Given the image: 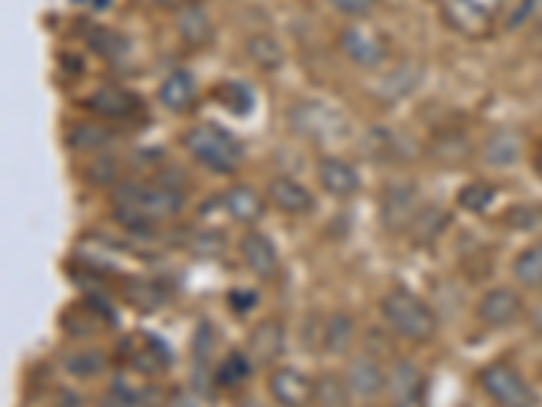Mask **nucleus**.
<instances>
[{"label": "nucleus", "mask_w": 542, "mask_h": 407, "mask_svg": "<svg viewBox=\"0 0 542 407\" xmlns=\"http://www.w3.org/2000/svg\"><path fill=\"white\" fill-rule=\"evenodd\" d=\"M144 6H152V9H174L177 11L185 0H139Z\"/></svg>", "instance_id": "37998d69"}, {"label": "nucleus", "mask_w": 542, "mask_h": 407, "mask_svg": "<svg viewBox=\"0 0 542 407\" xmlns=\"http://www.w3.org/2000/svg\"><path fill=\"white\" fill-rule=\"evenodd\" d=\"M250 372H253V359H250V353L234 351L228 353L223 359V364L217 367V386H223V389H236V386H242L244 380L250 378Z\"/></svg>", "instance_id": "bb28decb"}, {"label": "nucleus", "mask_w": 542, "mask_h": 407, "mask_svg": "<svg viewBox=\"0 0 542 407\" xmlns=\"http://www.w3.org/2000/svg\"><path fill=\"white\" fill-rule=\"evenodd\" d=\"M87 109L109 120H131L144 109L141 98L120 85H103L87 98Z\"/></svg>", "instance_id": "9b49d317"}, {"label": "nucleus", "mask_w": 542, "mask_h": 407, "mask_svg": "<svg viewBox=\"0 0 542 407\" xmlns=\"http://www.w3.org/2000/svg\"><path fill=\"white\" fill-rule=\"evenodd\" d=\"M507 28L542 33V0H521L507 19Z\"/></svg>", "instance_id": "473e14b6"}, {"label": "nucleus", "mask_w": 542, "mask_h": 407, "mask_svg": "<svg viewBox=\"0 0 542 407\" xmlns=\"http://www.w3.org/2000/svg\"><path fill=\"white\" fill-rule=\"evenodd\" d=\"M507 226L515 231H534L542 223V209L534 204H518L505 215Z\"/></svg>", "instance_id": "e433bc0d"}, {"label": "nucleus", "mask_w": 542, "mask_h": 407, "mask_svg": "<svg viewBox=\"0 0 542 407\" xmlns=\"http://www.w3.org/2000/svg\"><path fill=\"white\" fill-rule=\"evenodd\" d=\"M315 402L320 407H347L350 405V386L337 375H320L315 380Z\"/></svg>", "instance_id": "7c9ffc66"}, {"label": "nucleus", "mask_w": 542, "mask_h": 407, "mask_svg": "<svg viewBox=\"0 0 542 407\" xmlns=\"http://www.w3.org/2000/svg\"><path fill=\"white\" fill-rule=\"evenodd\" d=\"M87 182H93V185H120V166L114 158H98L87 166L85 171Z\"/></svg>", "instance_id": "58836bf2"}, {"label": "nucleus", "mask_w": 542, "mask_h": 407, "mask_svg": "<svg viewBox=\"0 0 542 407\" xmlns=\"http://www.w3.org/2000/svg\"><path fill=\"white\" fill-rule=\"evenodd\" d=\"M239 250H242L244 264L250 266V272L255 277H261V280L277 277L280 258H277V250H274V242L266 234H261V231L244 234L242 242H239Z\"/></svg>", "instance_id": "2eb2a0df"}, {"label": "nucleus", "mask_w": 542, "mask_h": 407, "mask_svg": "<svg viewBox=\"0 0 542 407\" xmlns=\"http://www.w3.org/2000/svg\"><path fill=\"white\" fill-rule=\"evenodd\" d=\"M366 144L372 147V158L374 161H383L388 163L399 152V142H396V136L391 131H385V128H374L369 131V139Z\"/></svg>", "instance_id": "c9c22d12"}, {"label": "nucleus", "mask_w": 542, "mask_h": 407, "mask_svg": "<svg viewBox=\"0 0 542 407\" xmlns=\"http://www.w3.org/2000/svg\"><path fill=\"white\" fill-rule=\"evenodd\" d=\"M158 101L169 112H190L198 101V82L196 76L185 71V68H177L171 71L163 85L158 87Z\"/></svg>", "instance_id": "f3484780"}, {"label": "nucleus", "mask_w": 542, "mask_h": 407, "mask_svg": "<svg viewBox=\"0 0 542 407\" xmlns=\"http://www.w3.org/2000/svg\"><path fill=\"white\" fill-rule=\"evenodd\" d=\"M223 207L231 218L239 220V223H247V226H253V223H258L266 215L263 196L258 190L247 188V185H234V188L228 190L223 196Z\"/></svg>", "instance_id": "aec40b11"}, {"label": "nucleus", "mask_w": 542, "mask_h": 407, "mask_svg": "<svg viewBox=\"0 0 542 407\" xmlns=\"http://www.w3.org/2000/svg\"><path fill=\"white\" fill-rule=\"evenodd\" d=\"M388 394L393 407H423L426 378L412 361H396L388 372Z\"/></svg>", "instance_id": "9d476101"}, {"label": "nucleus", "mask_w": 542, "mask_h": 407, "mask_svg": "<svg viewBox=\"0 0 542 407\" xmlns=\"http://www.w3.org/2000/svg\"><path fill=\"white\" fill-rule=\"evenodd\" d=\"M68 372H74L79 378H93L98 372L106 370V356L103 353H76L74 359L66 361Z\"/></svg>", "instance_id": "4c0bfd02"}, {"label": "nucleus", "mask_w": 542, "mask_h": 407, "mask_svg": "<svg viewBox=\"0 0 542 407\" xmlns=\"http://www.w3.org/2000/svg\"><path fill=\"white\" fill-rule=\"evenodd\" d=\"M339 14H347V17H369L380 0H328Z\"/></svg>", "instance_id": "ea45409f"}, {"label": "nucleus", "mask_w": 542, "mask_h": 407, "mask_svg": "<svg viewBox=\"0 0 542 407\" xmlns=\"http://www.w3.org/2000/svg\"><path fill=\"white\" fill-rule=\"evenodd\" d=\"M174 22H177L179 38L185 41L187 47L204 49L215 38L212 19H209V11H206L201 0H185L177 9V14H174Z\"/></svg>", "instance_id": "f8f14e48"}, {"label": "nucleus", "mask_w": 542, "mask_h": 407, "mask_svg": "<svg viewBox=\"0 0 542 407\" xmlns=\"http://www.w3.org/2000/svg\"><path fill=\"white\" fill-rule=\"evenodd\" d=\"M356 342V323L347 313H334L323 326V348L331 356H345Z\"/></svg>", "instance_id": "4be33fe9"}, {"label": "nucleus", "mask_w": 542, "mask_h": 407, "mask_svg": "<svg viewBox=\"0 0 542 407\" xmlns=\"http://www.w3.org/2000/svg\"><path fill=\"white\" fill-rule=\"evenodd\" d=\"M185 150L204 163L206 169L215 174H234L242 169L244 163V147L236 139L234 133L225 131L223 125L217 123H201L187 128L182 136Z\"/></svg>", "instance_id": "f03ea898"}, {"label": "nucleus", "mask_w": 542, "mask_h": 407, "mask_svg": "<svg viewBox=\"0 0 542 407\" xmlns=\"http://www.w3.org/2000/svg\"><path fill=\"white\" fill-rule=\"evenodd\" d=\"M339 49L345 52L350 63H356L361 68H377L385 63L388 57V44L383 36H377L374 30L353 25V28L342 30L339 36Z\"/></svg>", "instance_id": "6e6552de"}, {"label": "nucleus", "mask_w": 542, "mask_h": 407, "mask_svg": "<svg viewBox=\"0 0 542 407\" xmlns=\"http://www.w3.org/2000/svg\"><path fill=\"white\" fill-rule=\"evenodd\" d=\"M345 380L347 386H350V394L364 399L377 397V394L388 386V375H385V372L380 370V364L369 359V356H358V359L350 361Z\"/></svg>", "instance_id": "6ab92c4d"}, {"label": "nucleus", "mask_w": 542, "mask_h": 407, "mask_svg": "<svg viewBox=\"0 0 542 407\" xmlns=\"http://www.w3.org/2000/svg\"><path fill=\"white\" fill-rule=\"evenodd\" d=\"M125 296H128V302H131L136 310H141V313H152V310L163 302V296H160L158 288L152 283H144V280H131Z\"/></svg>", "instance_id": "f704fd0d"}, {"label": "nucleus", "mask_w": 542, "mask_h": 407, "mask_svg": "<svg viewBox=\"0 0 542 407\" xmlns=\"http://www.w3.org/2000/svg\"><path fill=\"white\" fill-rule=\"evenodd\" d=\"M212 95H215V101L223 106L225 112L236 114V117H247L253 112L255 95L244 82H223L220 87H215Z\"/></svg>", "instance_id": "b1692460"}, {"label": "nucleus", "mask_w": 542, "mask_h": 407, "mask_svg": "<svg viewBox=\"0 0 542 407\" xmlns=\"http://www.w3.org/2000/svg\"><path fill=\"white\" fill-rule=\"evenodd\" d=\"M74 3H82V6H87L90 11H106L112 9L114 0H74Z\"/></svg>", "instance_id": "c03bdc74"}, {"label": "nucleus", "mask_w": 542, "mask_h": 407, "mask_svg": "<svg viewBox=\"0 0 542 407\" xmlns=\"http://www.w3.org/2000/svg\"><path fill=\"white\" fill-rule=\"evenodd\" d=\"M431 155H434L440 163L464 161V158H469V139L458 136V133H448V136H442V139L434 142Z\"/></svg>", "instance_id": "72a5a7b5"}, {"label": "nucleus", "mask_w": 542, "mask_h": 407, "mask_svg": "<svg viewBox=\"0 0 542 407\" xmlns=\"http://www.w3.org/2000/svg\"><path fill=\"white\" fill-rule=\"evenodd\" d=\"M521 152H524L521 133L513 131V128H499L483 144V161L488 166H496V169H505L521 158Z\"/></svg>", "instance_id": "412c9836"}, {"label": "nucleus", "mask_w": 542, "mask_h": 407, "mask_svg": "<svg viewBox=\"0 0 542 407\" xmlns=\"http://www.w3.org/2000/svg\"><path fill=\"white\" fill-rule=\"evenodd\" d=\"M266 196H269L271 207L280 209L285 215H309L315 209V196L309 193L299 180H290V177H274L266 188Z\"/></svg>", "instance_id": "4468645a"}, {"label": "nucleus", "mask_w": 542, "mask_h": 407, "mask_svg": "<svg viewBox=\"0 0 542 407\" xmlns=\"http://www.w3.org/2000/svg\"><path fill=\"white\" fill-rule=\"evenodd\" d=\"M247 57L253 60L255 66L263 68V71H277L282 66V60H285V52L282 47L266 33H258V36H250L247 41Z\"/></svg>", "instance_id": "a878e982"}, {"label": "nucleus", "mask_w": 542, "mask_h": 407, "mask_svg": "<svg viewBox=\"0 0 542 407\" xmlns=\"http://www.w3.org/2000/svg\"><path fill=\"white\" fill-rule=\"evenodd\" d=\"M87 47L93 49L95 55H101L103 60H120V57L128 55L131 41L112 28H93L87 33Z\"/></svg>", "instance_id": "393cba45"}, {"label": "nucleus", "mask_w": 542, "mask_h": 407, "mask_svg": "<svg viewBox=\"0 0 542 407\" xmlns=\"http://www.w3.org/2000/svg\"><path fill=\"white\" fill-rule=\"evenodd\" d=\"M448 223H450V215L445 212V209L434 207V204L423 207L421 212H418V218L412 220V226H410L412 242H415V245H429V242H434V239L440 237L442 231L448 228Z\"/></svg>", "instance_id": "5701e85b"}, {"label": "nucleus", "mask_w": 542, "mask_h": 407, "mask_svg": "<svg viewBox=\"0 0 542 407\" xmlns=\"http://www.w3.org/2000/svg\"><path fill=\"white\" fill-rule=\"evenodd\" d=\"M293 131L309 142H334L347 133V120L337 109L320 104V101H301L290 109Z\"/></svg>", "instance_id": "20e7f679"}, {"label": "nucleus", "mask_w": 542, "mask_h": 407, "mask_svg": "<svg viewBox=\"0 0 542 407\" xmlns=\"http://www.w3.org/2000/svg\"><path fill=\"white\" fill-rule=\"evenodd\" d=\"M285 351V326L277 318H266L253 329L247 340V353L258 364H271L277 361Z\"/></svg>", "instance_id": "a211bd4d"}, {"label": "nucleus", "mask_w": 542, "mask_h": 407, "mask_svg": "<svg viewBox=\"0 0 542 407\" xmlns=\"http://www.w3.org/2000/svg\"><path fill=\"white\" fill-rule=\"evenodd\" d=\"M228 304H231V310H234L236 315H244L250 313L255 304H258V294L247 291V288H234V291L228 294Z\"/></svg>", "instance_id": "79ce46f5"}, {"label": "nucleus", "mask_w": 542, "mask_h": 407, "mask_svg": "<svg viewBox=\"0 0 542 407\" xmlns=\"http://www.w3.org/2000/svg\"><path fill=\"white\" fill-rule=\"evenodd\" d=\"M532 166H534V174L542 180V139H540V144H537V150H534Z\"/></svg>", "instance_id": "a18cd8bd"}, {"label": "nucleus", "mask_w": 542, "mask_h": 407, "mask_svg": "<svg viewBox=\"0 0 542 407\" xmlns=\"http://www.w3.org/2000/svg\"><path fill=\"white\" fill-rule=\"evenodd\" d=\"M193 247L198 250V256H206V258H215L223 253L225 247V239L220 237V234H215V231H206V234H201V237L193 242Z\"/></svg>", "instance_id": "a19ab883"}, {"label": "nucleus", "mask_w": 542, "mask_h": 407, "mask_svg": "<svg viewBox=\"0 0 542 407\" xmlns=\"http://www.w3.org/2000/svg\"><path fill=\"white\" fill-rule=\"evenodd\" d=\"M318 182L320 188L326 190L328 196H334V199H350L361 188L358 171L347 161H342V158H320Z\"/></svg>", "instance_id": "dca6fc26"}, {"label": "nucleus", "mask_w": 542, "mask_h": 407, "mask_svg": "<svg viewBox=\"0 0 542 407\" xmlns=\"http://www.w3.org/2000/svg\"><path fill=\"white\" fill-rule=\"evenodd\" d=\"M269 391L280 407H309L315 402V380L293 367H280L271 372Z\"/></svg>", "instance_id": "1a4fd4ad"}, {"label": "nucleus", "mask_w": 542, "mask_h": 407, "mask_svg": "<svg viewBox=\"0 0 542 407\" xmlns=\"http://www.w3.org/2000/svg\"><path fill=\"white\" fill-rule=\"evenodd\" d=\"M480 386L499 407H534L537 394L513 367L507 364H488L480 372Z\"/></svg>", "instance_id": "423d86ee"}, {"label": "nucleus", "mask_w": 542, "mask_h": 407, "mask_svg": "<svg viewBox=\"0 0 542 407\" xmlns=\"http://www.w3.org/2000/svg\"><path fill=\"white\" fill-rule=\"evenodd\" d=\"M380 313L393 332L410 342H429L440 326L437 313L421 296H415L407 288H396L391 294H385L380 302Z\"/></svg>", "instance_id": "7ed1b4c3"}, {"label": "nucleus", "mask_w": 542, "mask_h": 407, "mask_svg": "<svg viewBox=\"0 0 542 407\" xmlns=\"http://www.w3.org/2000/svg\"><path fill=\"white\" fill-rule=\"evenodd\" d=\"M524 313V302L521 296L510 291V288H494L488 291L480 304H477V318L491 326V329H502V326H510L521 318Z\"/></svg>", "instance_id": "ddd939ff"}, {"label": "nucleus", "mask_w": 542, "mask_h": 407, "mask_svg": "<svg viewBox=\"0 0 542 407\" xmlns=\"http://www.w3.org/2000/svg\"><path fill=\"white\" fill-rule=\"evenodd\" d=\"M513 277L526 288H540L542 285V242L526 247L513 261Z\"/></svg>", "instance_id": "cd10ccee"}, {"label": "nucleus", "mask_w": 542, "mask_h": 407, "mask_svg": "<svg viewBox=\"0 0 542 407\" xmlns=\"http://www.w3.org/2000/svg\"><path fill=\"white\" fill-rule=\"evenodd\" d=\"M423 209L421 193L412 182H388L380 196V220H383L385 231H410L412 220L418 218Z\"/></svg>", "instance_id": "0eeeda50"}, {"label": "nucleus", "mask_w": 542, "mask_h": 407, "mask_svg": "<svg viewBox=\"0 0 542 407\" xmlns=\"http://www.w3.org/2000/svg\"><path fill=\"white\" fill-rule=\"evenodd\" d=\"M507 0H445L442 19L464 36H483L505 11Z\"/></svg>", "instance_id": "39448f33"}, {"label": "nucleus", "mask_w": 542, "mask_h": 407, "mask_svg": "<svg viewBox=\"0 0 542 407\" xmlns=\"http://www.w3.org/2000/svg\"><path fill=\"white\" fill-rule=\"evenodd\" d=\"M496 199V185H491V182L486 180H475L469 182V185H464V188L458 190V207L467 209V212H475V215H480V212H486L491 204H494Z\"/></svg>", "instance_id": "c756f323"}, {"label": "nucleus", "mask_w": 542, "mask_h": 407, "mask_svg": "<svg viewBox=\"0 0 542 407\" xmlns=\"http://www.w3.org/2000/svg\"><path fill=\"white\" fill-rule=\"evenodd\" d=\"M114 139H117V133L109 131V128H103L98 123H82L68 133V147H74V150H101L106 144H112Z\"/></svg>", "instance_id": "c85d7f7f"}, {"label": "nucleus", "mask_w": 542, "mask_h": 407, "mask_svg": "<svg viewBox=\"0 0 542 407\" xmlns=\"http://www.w3.org/2000/svg\"><path fill=\"white\" fill-rule=\"evenodd\" d=\"M418 82H421V68L418 66L396 68V71H393V74L385 79L383 93L388 101H399V98H404L407 93H412Z\"/></svg>", "instance_id": "2f4dec72"}, {"label": "nucleus", "mask_w": 542, "mask_h": 407, "mask_svg": "<svg viewBox=\"0 0 542 407\" xmlns=\"http://www.w3.org/2000/svg\"><path fill=\"white\" fill-rule=\"evenodd\" d=\"M114 220L131 231H150L160 220L177 218L185 209V193L177 185H141V182H120L112 196Z\"/></svg>", "instance_id": "f257e3e1"}]
</instances>
